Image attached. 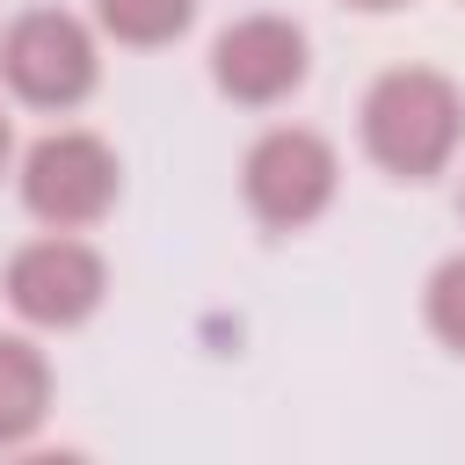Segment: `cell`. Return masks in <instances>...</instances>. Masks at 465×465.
Wrapping results in <instances>:
<instances>
[{
    "mask_svg": "<svg viewBox=\"0 0 465 465\" xmlns=\"http://www.w3.org/2000/svg\"><path fill=\"white\" fill-rule=\"evenodd\" d=\"M429 327H436V341H450L465 356V254H450L429 276Z\"/></svg>",
    "mask_w": 465,
    "mask_h": 465,
    "instance_id": "9c48e42d",
    "label": "cell"
},
{
    "mask_svg": "<svg viewBox=\"0 0 465 465\" xmlns=\"http://www.w3.org/2000/svg\"><path fill=\"white\" fill-rule=\"evenodd\" d=\"M7 153H15V131H7V116H0V167H7Z\"/></svg>",
    "mask_w": 465,
    "mask_h": 465,
    "instance_id": "30bf717a",
    "label": "cell"
},
{
    "mask_svg": "<svg viewBox=\"0 0 465 465\" xmlns=\"http://www.w3.org/2000/svg\"><path fill=\"white\" fill-rule=\"evenodd\" d=\"M349 7H371V15H385V7H400V0H349Z\"/></svg>",
    "mask_w": 465,
    "mask_h": 465,
    "instance_id": "8fae6325",
    "label": "cell"
},
{
    "mask_svg": "<svg viewBox=\"0 0 465 465\" xmlns=\"http://www.w3.org/2000/svg\"><path fill=\"white\" fill-rule=\"evenodd\" d=\"M0 80L15 87V102L29 109H73L94 94L102 80V58H94V36L80 15L65 7H29L0 29Z\"/></svg>",
    "mask_w": 465,
    "mask_h": 465,
    "instance_id": "7a4b0ae2",
    "label": "cell"
},
{
    "mask_svg": "<svg viewBox=\"0 0 465 465\" xmlns=\"http://www.w3.org/2000/svg\"><path fill=\"white\" fill-rule=\"evenodd\" d=\"M305 29L291 22V15H240L232 29H218V44H211V80H218V94H232V102H247V109H269V102H283V94H298L305 87Z\"/></svg>",
    "mask_w": 465,
    "mask_h": 465,
    "instance_id": "8992f818",
    "label": "cell"
},
{
    "mask_svg": "<svg viewBox=\"0 0 465 465\" xmlns=\"http://www.w3.org/2000/svg\"><path fill=\"white\" fill-rule=\"evenodd\" d=\"M51 414V363L36 341L22 334H0V450L29 443Z\"/></svg>",
    "mask_w": 465,
    "mask_h": 465,
    "instance_id": "52a82bcc",
    "label": "cell"
},
{
    "mask_svg": "<svg viewBox=\"0 0 465 465\" xmlns=\"http://www.w3.org/2000/svg\"><path fill=\"white\" fill-rule=\"evenodd\" d=\"M465 138V94L436 73V65H392L371 80L363 94V153L400 174V182H429L450 167Z\"/></svg>",
    "mask_w": 465,
    "mask_h": 465,
    "instance_id": "6da1fadb",
    "label": "cell"
},
{
    "mask_svg": "<svg viewBox=\"0 0 465 465\" xmlns=\"http://www.w3.org/2000/svg\"><path fill=\"white\" fill-rule=\"evenodd\" d=\"M102 291H109V269L73 232H44V240L15 247V262H7V305L29 327H80L102 305Z\"/></svg>",
    "mask_w": 465,
    "mask_h": 465,
    "instance_id": "5b68a950",
    "label": "cell"
},
{
    "mask_svg": "<svg viewBox=\"0 0 465 465\" xmlns=\"http://www.w3.org/2000/svg\"><path fill=\"white\" fill-rule=\"evenodd\" d=\"M94 22L131 44V51H153V44H174L189 22H196V0H94Z\"/></svg>",
    "mask_w": 465,
    "mask_h": 465,
    "instance_id": "ba28073f",
    "label": "cell"
},
{
    "mask_svg": "<svg viewBox=\"0 0 465 465\" xmlns=\"http://www.w3.org/2000/svg\"><path fill=\"white\" fill-rule=\"evenodd\" d=\"M240 182H247V211H254L262 225L298 232V225H312V218L334 203L341 160H334V145H327L320 131H305V124H276V131H262V138L247 145Z\"/></svg>",
    "mask_w": 465,
    "mask_h": 465,
    "instance_id": "3957f363",
    "label": "cell"
},
{
    "mask_svg": "<svg viewBox=\"0 0 465 465\" xmlns=\"http://www.w3.org/2000/svg\"><path fill=\"white\" fill-rule=\"evenodd\" d=\"M116 189H124V167H116V153L94 131H51L22 160V203L51 232H80V225L109 218Z\"/></svg>",
    "mask_w": 465,
    "mask_h": 465,
    "instance_id": "277c9868",
    "label": "cell"
}]
</instances>
